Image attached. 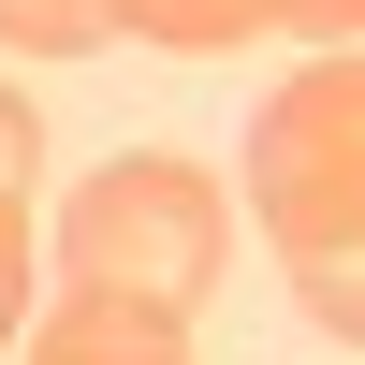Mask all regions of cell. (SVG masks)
<instances>
[{"instance_id":"7","label":"cell","mask_w":365,"mask_h":365,"mask_svg":"<svg viewBox=\"0 0 365 365\" xmlns=\"http://www.w3.org/2000/svg\"><path fill=\"white\" fill-rule=\"evenodd\" d=\"M15 336H29V220L0 205V365H15Z\"/></svg>"},{"instance_id":"5","label":"cell","mask_w":365,"mask_h":365,"mask_svg":"<svg viewBox=\"0 0 365 365\" xmlns=\"http://www.w3.org/2000/svg\"><path fill=\"white\" fill-rule=\"evenodd\" d=\"M117 0H0V58H103Z\"/></svg>"},{"instance_id":"2","label":"cell","mask_w":365,"mask_h":365,"mask_svg":"<svg viewBox=\"0 0 365 365\" xmlns=\"http://www.w3.org/2000/svg\"><path fill=\"white\" fill-rule=\"evenodd\" d=\"M249 220L278 234V263H336L365 234V73H351V44H322L307 73L263 88V117H249Z\"/></svg>"},{"instance_id":"4","label":"cell","mask_w":365,"mask_h":365,"mask_svg":"<svg viewBox=\"0 0 365 365\" xmlns=\"http://www.w3.org/2000/svg\"><path fill=\"white\" fill-rule=\"evenodd\" d=\"M117 29L161 44V58H234V44L278 29V0H117Z\"/></svg>"},{"instance_id":"6","label":"cell","mask_w":365,"mask_h":365,"mask_svg":"<svg viewBox=\"0 0 365 365\" xmlns=\"http://www.w3.org/2000/svg\"><path fill=\"white\" fill-rule=\"evenodd\" d=\"M29 190H44V117H29V88L0 73V205L29 220Z\"/></svg>"},{"instance_id":"1","label":"cell","mask_w":365,"mask_h":365,"mask_svg":"<svg viewBox=\"0 0 365 365\" xmlns=\"http://www.w3.org/2000/svg\"><path fill=\"white\" fill-rule=\"evenodd\" d=\"M220 263H234V190L205 161H175V146H132V161H103L58 205V278L73 292H117V307H175L190 322L205 292H220Z\"/></svg>"},{"instance_id":"8","label":"cell","mask_w":365,"mask_h":365,"mask_svg":"<svg viewBox=\"0 0 365 365\" xmlns=\"http://www.w3.org/2000/svg\"><path fill=\"white\" fill-rule=\"evenodd\" d=\"M351 15L365 0H278V29H307V44H351Z\"/></svg>"},{"instance_id":"3","label":"cell","mask_w":365,"mask_h":365,"mask_svg":"<svg viewBox=\"0 0 365 365\" xmlns=\"http://www.w3.org/2000/svg\"><path fill=\"white\" fill-rule=\"evenodd\" d=\"M15 365H205L190 322L175 307H117V292H58V307H29Z\"/></svg>"}]
</instances>
